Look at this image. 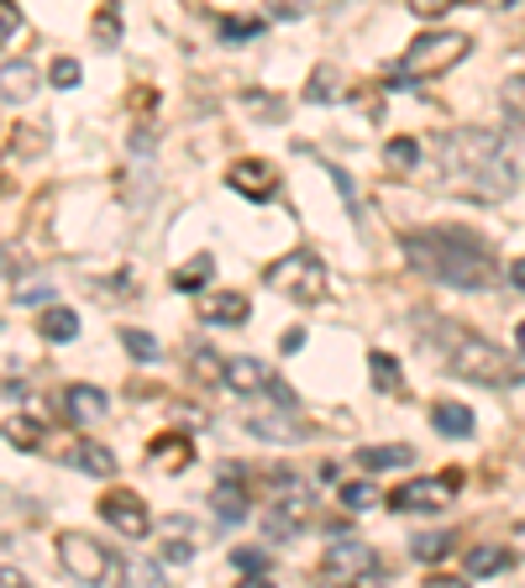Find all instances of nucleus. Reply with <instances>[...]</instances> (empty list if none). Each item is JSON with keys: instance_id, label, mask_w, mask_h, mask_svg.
I'll return each instance as SVG.
<instances>
[{"instance_id": "f03ea898", "label": "nucleus", "mask_w": 525, "mask_h": 588, "mask_svg": "<svg viewBox=\"0 0 525 588\" xmlns=\"http://www.w3.org/2000/svg\"><path fill=\"white\" fill-rule=\"evenodd\" d=\"M400 247H404V258H410V268H421L425 279H436L446 289L478 295V289H494V279H500L494 252L473 231H463V226H421Z\"/></svg>"}, {"instance_id": "a878e982", "label": "nucleus", "mask_w": 525, "mask_h": 588, "mask_svg": "<svg viewBox=\"0 0 525 588\" xmlns=\"http://www.w3.org/2000/svg\"><path fill=\"white\" fill-rule=\"evenodd\" d=\"M368 368H373V384L384 389V394H394V389H400V363H394L389 352H373V358H368Z\"/></svg>"}, {"instance_id": "37998d69", "label": "nucleus", "mask_w": 525, "mask_h": 588, "mask_svg": "<svg viewBox=\"0 0 525 588\" xmlns=\"http://www.w3.org/2000/svg\"><path fill=\"white\" fill-rule=\"evenodd\" d=\"M488 6H500V11H509V6H515V0H488Z\"/></svg>"}, {"instance_id": "9d476101", "label": "nucleus", "mask_w": 525, "mask_h": 588, "mask_svg": "<svg viewBox=\"0 0 525 588\" xmlns=\"http://www.w3.org/2000/svg\"><path fill=\"white\" fill-rule=\"evenodd\" d=\"M101 520L111 530L132 536V541H137V536H147V505H142L132 488H111V494H105V499H101Z\"/></svg>"}, {"instance_id": "473e14b6", "label": "nucleus", "mask_w": 525, "mask_h": 588, "mask_svg": "<svg viewBox=\"0 0 525 588\" xmlns=\"http://www.w3.org/2000/svg\"><path fill=\"white\" fill-rule=\"evenodd\" d=\"M53 84H59V90H74V84H80V59H59V63H53Z\"/></svg>"}, {"instance_id": "58836bf2", "label": "nucleus", "mask_w": 525, "mask_h": 588, "mask_svg": "<svg viewBox=\"0 0 525 588\" xmlns=\"http://www.w3.org/2000/svg\"><path fill=\"white\" fill-rule=\"evenodd\" d=\"M95 32H101V38H95V42H101V48H116V42H122V38H116V32H122V21H116V11H111V17H101V21H95Z\"/></svg>"}, {"instance_id": "423d86ee", "label": "nucleus", "mask_w": 525, "mask_h": 588, "mask_svg": "<svg viewBox=\"0 0 525 588\" xmlns=\"http://www.w3.org/2000/svg\"><path fill=\"white\" fill-rule=\"evenodd\" d=\"M316 520V488L305 484L300 473H279L274 478V499H268V536L289 541Z\"/></svg>"}, {"instance_id": "cd10ccee", "label": "nucleus", "mask_w": 525, "mask_h": 588, "mask_svg": "<svg viewBox=\"0 0 525 588\" xmlns=\"http://www.w3.org/2000/svg\"><path fill=\"white\" fill-rule=\"evenodd\" d=\"M6 442H11V446H38L42 431L32 426L27 415H6Z\"/></svg>"}, {"instance_id": "aec40b11", "label": "nucleus", "mask_w": 525, "mask_h": 588, "mask_svg": "<svg viewBox=\"0 0 525 588\" xmlns=\"http://www.w3.org/2000/svg\"><path fill=\"white\" fill-rule=\"evenodd\" d=\"M431 421H436V431L452 436V442H467V436H473V410H463V405H436Z\"/></svg>"}, {"instance_id": "ddd939ff", "label": "nucleus", "mask_w": 525, "mask_h": 588, "mask_svg": "<svg viewBox=\"0 0 525 588\" xmlns=\"http://www.w3.org/2000/svg\"><path fill=\"white\" fill-rule=\"evenodd\" d=\"M105 394L101 389H90V384H74V389H63V415L74 421V426H95V421H105Z\"/></svg>"}, {"instance_id": "7c9ffc66", "label": "nucleus", "mask_w": 525, "mask_h": 588, "mask_svg": "<svg viewBox=\"0 0 525 588\" xmlns=\"http://www.w3.org/2000/svg\"><path fill=\"white\" fill-rule=\"evenodd\" d=\"M505 105H509V116L525 126V74H515V80H505Z\"/></svg>"}, {"instance_id": "412c9836", "label": "nucleus", "mask_w": 525, "mask_h": 588, "mask_svg": "<svg viewBox=\"0 0 525 588\" xmlns=\"http://www.w3.org/2000/svg\"><path fill=\"white\" fill-rule=\"evenodd\" d=\"M147 457H153L158 467H168V473H174V467H184L189 457H195V446L184 442V436H158V442L147 446Z\"/></svg>"}, {"instance_id": "4468645a", "label": "nucleus", "mask_w": 525, "mask_h": 588, "mask_svg": "<svg viewBox=\"0 0 525 588\" xmlns=\"http://www.w3.org/2000/svg\"><path fill=\"white\" fill-rule=\"evenodd\" d=\"M222 384L231 389V394H262V389H274V379H268V368H262L258 358H231L222 373Z\"/></svg>"}, {"instance_id": "1a4fd4ad", "label": "nucleus", "mask_w": 525, "mask_h": 588, "mask_svg": "<svg viewBox=\"0 0 525 588\" xmlns=\"http://www.w3.org/2000/svg\"><path fill=\"white\" fill-rule=\"evenodd\" d=\"M373 572V551L363 547V541H331L321 557V578L326 584H358V578H368Z\"/></svg>"}, {"instance_id": "0eeeda50", "label": "nucleus", "mask_w": 525, "mask_h": 588, "mask_svg": "<svg viewBox=\"0 0 525 588\" xmlns=\"http://www.w3.org/2000/svg\"><path fill=\"white\" fill-rule=\"evenodd\" d=\"M268 289H279V295H289V300H300V305H316L326 295V264L316 252L295 247L289 258H279V264L268 268Z\"/></svg>"}, {"instance_id": "72a5a7b5", "label": "nucleus", "mask_w": 525, "mask_h": 588, "mask_svg": "<svg viewBox=\"0 0 525 588\" xmlns=\"http://www.w3.org/2000/svg\"><path fill=\"white\" fill-rule=\"evenodd\" d=\"M337 74H331V69H321V74H316V80H310V90H305V95H310V101H337Z\"/></svg>"}, {"instance_id": "6e6552de", "label": "nucleus", "mask_w": 525, "mask_h": 588, "mask_svg": "<svg viewBox=\"0 0 525 588\" xmlns=\"http://www.w3.org/2000/svg\"><path fill=\"white\" fill-rule=\"evenodd\" d=\"M452 494H457V473H446V478H415V484L389 494V509L394 515H425V509L452 505Z\"/></svg>"}, {"instance_id": "f257e3e1", "label": "nucleus", "mask_w": 525, "mask_h": 588, "mask_svg": "<svg viewBox=\"0 0 525 588\" xmlns=\"http://www.w3.org/2000/svg\"><path fill=\"white\" fill-rule=\"evenodd\" d=\"M436 174H442L446 195L463 200H509L521 184V153L505 132H484V126H457L446 132L436 147Z\"/></svg>"}, {"instance_id": "f3484780", "label": "nucleus", "mask_w": 525, "mask_h": 588, "mask_svg": "<svg viewBox=\"0 0 525 588\" xmlns=\"http://www.w3.org/2000/svg\"><path fill=\"white\" fill-rule=\"evenodd\" d=\"M515 568V551L509 547H473L467 551V572L473 578H494V572H509Z\"/></svg>"}, {"instance_id": "a211bd4d", "label": "nucleus", "mask_w": 525, "mask_h": 588, "mask_svg": "<svg viewBox=\"0 0 525 588\" xmlns=\"http://www.w3.org/2000/svg\"><path fill=\"white\" fill-rule=\"evenodd\" d=\"M38 331L48 337V342H74V337H80V316H74V310H63V305H53V310H42Z\"/></svg>"}, {"instance_id": "a19ab883", "label": "nucleus", "mask_w": 525, "mask_h": 588, "mask_svg": "<svg viewBox=\"0 0 525 588\" xmlns=\"http://www.w3.org/2000/svg\"><path fill=\"white\" fill-rule=\"evenodd\" d=\"M509 285L525 289V258H515V268H509Z\"/></svg>"}, {"instance_id": "f8f14e48", "label": "nucleus", "mask_w": 525, "mask_h": 588, "mask_svg": "<svg viewBox=\"0 0 525 588\" xmlns=\"http://www.w3.org/2000/svg\"><path fill=\"white\" fill-rule=\"evenodd\" d=\"M247 316H253V305H247V295H237V289H216V295L200 300L205 326H243Z\"/></svg>"}, {"instance_id": "dca6fc26", "label": "nucleus", "mask_w": 525, "mask_h": 588, "mask_svg": "<svg viewBox=\"0 0 525 588\" xmlns=\"http://www.w3.org/2000/svg\"><path fill=\"white\" fill-rule=\"evenodd\" d=\"M63 463L80 467V473H90V478H116V457H111L105 446H95V442L69 446V452H63Z\"/></svg>"}, {"instance_id": "c756f323", "label": "nucleus", "mask_w": 525, "mask_h": 588, "mask_svg": "<svg viewBox=\"0 0 525 588\" xmlns=\"http://www.w3.org/2000/svg\"><path fill=\"white\" fill-rule=\"evenodd\" d=\"M122 342H126L132 358H142V363H153V358H158V342H153L147 331H122Z\"/></svg>"}, {"instance_id": "5701e85b", "label": "nucleus", "mask_w": 525, "mask_h": 588, "mask_svg": "<svg viewBox=\"0 0 525 588\" xmlns=\"http://www.w3.org/2000/svg\"><path fill=\"white\" fill-rule=\"evenodd\" d=\"M210 505H216V515H222V520H247V494L231 484V478H222V484H216Z\"/></svg>"}, {"instance_id": "79ce46f5", "label": "nucleus", "mask_w": 525, "mask_h": 588, "mask_svg": "<svg viewBox=\"0 0 525 588\" xmlns=\"http://www.w3.org/2000/svg\"><path fill=\"white\" fill-rule=\"evenodd\" d=\"M515 342H521V352H525V321H521V326H515Z\"/></svg>"}, {"instance_id": "393cba45", "label": "nucleus", "mask_w": 525, "mask_h": 588, "mask_svg": "<svg viewBox=\"0 0 525 588\" xmlns=\"http://www.w3.org/2000/svg\"><path fill=\"white\" fill-rule=\"evenodd\" d=\"M231 568L237 572H247V578H268V568H274V557L262 547H237L231 551Z\"/></svg>"}, {"instance_id": "b1692460", "label": "nucleus", "mask_w": 525, "mask_h": 588, "mask_svg": "<svg viewBox=\"0 0 525 588\" xmlns=\"http://www.w3.org/2000/svg\"><path fill=\"white\" fill-rule=\"evenodd\" d=\"M415 158H421V143H415V137H394V143L384 147L389 174H410V168H415Z\"/></svg>"}, {"instance_id": "9b49d317", "label": "nucleus", "mask_w": 525, "mask_h": 588, "mask_svg": "<svg viewBox=\"0 0 525 588\" xmlns=\"http://www.w3.org/2000/svg\"><path fill=\"white\" fill-rule=\"evenodd\" d=\"M226 184H231L243 200L262 205V200H274V189H279V174H274V163L243 158V163H231V168H226Z\"/></svg>"}, {"instance_id": "4c0bfd02", "label": "nucleus", "mask_w": 525, "mask_h": 588, "mask_svg": "<svg viewBox=\"0 0 525 588\" xmlns=\"http://www.w3.org/2000/svg\"><path fill=\"white\" fill-rule=\"evenodd\" d=\"M342 505L347 509H368V505H373V488H368V484H347L342 488Z\"/></svg>"}, {"instance_id": "20e7f679", "label": "nucleus", "mask_w": 525, "mask_h": 588, "mask_svg": "<svg viewBox=\"0 0 525 588\" xmlns=\"http://www.w3.org/2000/svg\"><path fill=\"white\" fill-rule=\"evenodd\" d=\"M467 53H473V38H467V32H421V38L400 53V63L389 69V84L400 90V84L442 80L446 69H457Z\"/></svg>"}, {"instance_id": "2f4dec72", "label": "nucleus", "mask_w": 525, "mask_h": 588, "mask_svg": "<svg viewBox=\"0 0 525 588\" xmlns=\"http://www.w3.org/2000/svg\"><path fill=\"white\" fill-rule=\"evenodd\" d=\"M222 32L226 42H253L262 32V21H222Z\"/></svg>"}, {"instance_id": "ea45409f", "label": "nucleus", "mask_w": 525, "mask_h": 588, "mask_svg": "<svg viewBox=\"0 0 525 588\" xmlns=\"http://www.w3.org/2000/svg\"><path fill=\"white\" fill-rule=\"evenodd\" d=\"M189 551H195V541H184V536H174V541L163 547V557H168V563H189Z\"/></svg>"}, {"instance_id": "2eb2a0df", "label": "nucleus", "mask_w": 525, "mask_h": 588, "mask_svg": "<svg viewBox=\"0 0 525 588\" xmlns=\"http://www.w3.org/2000/svg\"><path fill=\"white\" fill-rule=\"evenodd\" d=\"M247 431L262 436V442H305L310 436L305 421H289V410H279V415H247Z\"/></svg>"}, {"instance_id": "39448f33", "label": "nucleus", "mask_w": 525, "mask_h": 588, "mask_svg": "<svg viewBox=\"0 0 525 588\" xmlns=\"http://www.w3.org/2000/svg\"><path fill=\"white\" fill-rule=\"evenodd\" d=\"M59 568L74 578V584L95 588V584H122L126 568L116 551H105L101 541H90V536H80V530H63L59 536Z\"/></svg>"}, {"instance_id": "c85d7f7f", "label": "nucleus", "mask_w": 525, "mask_h": 588, "mask_svg": "<svg viewBox=\"0 0 525 588\" xmlns=\"http://www.w3.org/2000/svg\"><path fill=\"white\" fill-rule=\"evenodd\" d=\"M410 551H415L421 563H436V557H446V551H452V536H431V530H425V536H415V541H410Z\"/></svg>"}, {"instance_id": "7ed1b4c3", "label": "nucleus", "mask_w": 525, "mask_h": 588, "mask_svg": "<svg viewBox=\"0 0 525 588\" xmlns=\"http://www.w3.org/2000/svg\"><path fill=\"white\" fill-rule=\"evenodd\" d=\"M421 342L446 363V373H457L467 384H488V389H509L525 379V363L509 358L505 347H494L488 337L467 331L457 321H442V316H421Z\"/></svg>"}, {"instance_id": "bb28decb", "label": "nucleus", "mask_w": 525, "mask_h": 588, "mask_svg": "<svg viewBox=\"0 0 525 588\" xmlns=\"http://www.w3.org/2000/svg\"><path fill=\"white\" fill-rule=\"evenodd\" d=\"M210 268H216V264H210V252H200L189 268H179V274H174V289H184V295H189V289H200L205 279H210Z\"/></svg>"}, {"instance_id": "4be33fe9", "label": "nucleus", "mask_w": 525, "mask_h": 588, "mask_svg": "<svg viewBox=\"0 0 525 588\" xmlns=\"http://www.w3.org/2000/svg\"><path fill=\"white\" fill-rule=\"evenodd\" d=\"M415 457L410 446H363L358 452V467H368V473H384V467H404Z\"/></svg>"}, {"instance_id": "f704fd0d", "label": "nucleus", "mask_w": 525, "mask_h": 588, "mask_svg": "<svg viewBox=\"0 0 525 588\" xmlns=\"http://www.w3.org/2000/svg\"><path fill=\"white\" fill-rule=\"evenodd\" d=\"M310 6H316V0H268V11H274V17H279V21H295V17H305Z\"/></svg>"}, {"instance_id": "c9c22d12", "label": "nucleus", "mask_w": 525, "mask_h": 588, "mask_svg": "<svg viewBox=\"0 0 525 588\" xmlns=\"http://www.w3.org/2000/svg\"><path fill=\"white\" fill-rule=\"evenodd\" d=\"M404 6H410V11H415V17H446V11H452V6H457V0H404Z\"/></svg>"}, {"instance_id": "e433bc0d", "label": "nucleus", "mask_w": 525, "mask_h": 588, "mask_svg": "<svg viewBox=\"0 0 525 588\" xmlns=\"http://www.w3.org/2000/svg\"><path fill=\"white\" fill-rule=\"evenodd\" d=\"M0 27H6V42L21 38V11H17V0H0Z\"/></svg>"}, {"instance_id": "6ab92c4d", "label": "nucleus", "mask_w": 525, "mask_h": 588, "mask_svg": "<svg viewBox=\"0 0 525 588\" xmlns=\"http://www.w3.org/2000/svg\"><path fill=\"white\" fill-rule=\"evenodd\" d=\"M32 90H38L32 69H27V63H6V84H0L6 105H11V111H17V105H27V101H32Z\"/></svg>"}]
</instances>
